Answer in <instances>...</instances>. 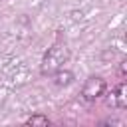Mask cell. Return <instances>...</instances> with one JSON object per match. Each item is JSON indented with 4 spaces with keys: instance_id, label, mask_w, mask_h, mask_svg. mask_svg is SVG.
<instances>
[{
    "instance_id": "6da1fadb",
    "label": "cell",
    "mask_w": 127,
    "mask_h": 127,
    "mask_svg": "<svg viewBox=\"0 0 127 127\" xmlns=\"http://www.w3.org/2000/svg\"><path fill=\"white\" fill-rule=\"evenodd\" d=\"M69 60V50L64 46V44H54L46 54H44V60H42V75H54L58 69L64 67V64Z\"/></svg>"
},
{
    "instance_id": "7a4b0ae2",
    "label": "cell",
    "mask_w": 127,
    "mask_h": 127,
    "mask_svg": "<svg viewBox=\"0 0 127 127\" xmlns=\"http://www.w3.org/2000/svg\"><path fill=\"white\" fill-rule=\"evenodd\" d=\"M103 91H105V79L93 75V77H89V79L83 83L81 97H83L85 101H95L99 95H103Z\"/></svg>"
},
{
    "instance_id": "3957f363",
    "label": "cell",
    "mask_w": 127,
    "mask_h": 127,
    "mask_svg": "<svg viewBox=\"0 0 127 127\" xmlns=\"http://www.w3.org/2000/svg\"><path fill=\"white\" fill-rule=\"evenodd\" d=\"M109 105L119 107V109H125L127 107V87H125V83H119L113 89V93L109 97Z\"/></svg>"
},
{
    "instance_id": "277c9868",
    "label": "cell",
    "mask_w": 127,
    "mask_h": 127,
    "mask_svg": "<svg viewBox=\"0 0 127 127\" xmlns=\"http://www.w3.org/2000/svg\"><path fill=\"white\" fill-rule=\"evenodd\" d=\"M73 81V73L71 71H67V69H58L56 73H54V83L56 85H69Z\"/></svg>"
},
{
    "instance_id": "5b68a950",
    "label": "cell",
    "mask_w": 127,
    "mask_h": 127,
    "mask_svg": "<svg viewBox=\"0 0 127 127\" xmlns=\"http://www.w3.org/2000/svg\"><path fill=\"white\" fill-rule=\"evenodd\" d=\"M26 125H50V119L46 115H32L26 119Z\"/></svg>"
}]
</instances>
